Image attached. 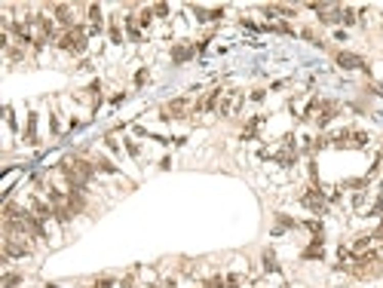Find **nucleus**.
I'll use <instances>...</instances> for the list:
<instances>
[{
    "label": "nucleus",
    "instance_id": "f257e3e1",
    "mask_svg": "<svg viewBox=\"0 0 383 288\" xmlns=\"http://www.w3.org/2000/svg\"><path fill=\"white\" fill-rule=\"evenodd\" d=\"M61 175L74 184V187H86V181L95 175V163H86L80 157H67L61 163Z\"/></svg>",
    "mask_w": 383,
    "mask_h": 288
},
{
    "label": "nucleus",
    "instance_id": "f03ea898",
    "mask_svg": "<svg viewBox=\"0 0 383 288\" xmlns=\"http://www.w3.org/2000/svg\"><path fill=\"white\" fill-rule=\"evenodd\" d=\"M347 270L356 273L359 279H371V276L380 273L383 267H380V258H377L374 252H368V255H353V261L347 264Z\"/></svg>",
    "mask_w": 383,
    "mask_h": 288
},
{
    "label": "nucleus",
    "instance_id": "7ed1b4c3",
    "mask_svg": "<svg viewBox=\"0 0 383 288\" xmlns=\"http://www.w3.org/2000/svg\"><path fill=\"white\" fill-rule=\"evenodd\" d=\"M58 46H61L64 52H74V55H80V52L86 49V28H80V25H74L71 31H64V34H61V40H58Z\"/></svg>",
    "mask_w": 383,
    "mask_h": 288
},
{
    "label": "nucleus",
    "instance_id": "20e7f679",
    "mask_svg": "<svg viewBox=\"0 0 383 288\" xmlns=\"http://www.w3.org/2000/svg\"><path fill=\"white\" fill-rule=\"evenodd\" d=\"M301 200H304V206H307V209H313L316 215H325V209H328V200H325V193H322V190H316V187H310V190H307Z\"/></svg>",
    "mask_w": 383,
    "mask_h": 288
},
{
    "label": "nucleus",
    "instance_id": "39448f33",
    "mask_svg": "<svg viewBox=\"0 0 383 288\" xmlns=\"http://www.w3.org/2000/svg\"><path fill=\"white\" fill-rule=\"evenodd\" d=\"M239 104H242V95H239V92H224L221 101H218V114H221V117H233V114L239 110Z\"/></svg>",
    "mask_w": 383,
    "mask_h": 288
},
{
    "label": "nucleus",
    "instance_id": "423d86ee",
    "mask_svg": "<svg viewBox=\"0 0 383 288\" xmlns=\"http://www.w3.org/2000/svg\"><path fill=\"white\" fill-rule=\"evenodd\" d=\"M163 114H166V120H172V117H184V114H187V101H184V98H175V101H169V104L163 107Z\"/></svg>",
    "mask_w": 383,
    "mask_h": 288
},
{
    "label": "nucleus",
    "instance_id": "0eeeda50",
    "mask_svg": "<svg viewBox=\"0 0 383 288\" xmlns=\"http://www.w3.org/2000/svg\"><path fill=\"white\" fill-rule=\"evenodd\" d=\"M55 21H58V25H64V28L71 31V21H74V18H71V6H64V3H61V6H55Z\"/></svg>",
    "mask_w": 383,
    "mask_h": 288
},
{
    "label": "nucleus",
    "instance_id": "6e6552de",
    "mask_svg": "<svg viewBox=\"0 0 383 288\" xmlns=\"http://www.w3.org/2000/svg\"><path fill=\"white\" fill-rule=\"evenodd\" d=\"M337 61H341L344 68H365V61H362L359 55H350V52H341V55H337Z\"/></svg>",
    "mask_w": 383,
    "mask_h": 288
},
{
    "label": "nucleus",
    "instance_id": "1a4fd4ad",
    "mask_svg": "<svg viewBox=\"0 0 383 288\" xmlns=\"http://www.w3.org/2000/svg\"><path fill=\"white\" fill-rule=\"evenodd\" d=\"M368 135L365 132H350V147H356V150H362V147H368Z\"/></svg>",
    "mask_w": 383,
    "mask_h": 288
},
{
    "label": "nucleus",
    "instance_id": "9d476101",
    "mask_svg": "<svg viewBox=\"0 0 383 288\" xmlns=\"http://www.w3.org/2000/svg\"><path fill=\"white\" fill-rule=\"evenodd\" d=\"M190 55H193V46H175V49H172V58H175V61H187Z\"/></svg>",
    "mask_w": 383,
    "mask_h": 288
},
{
    "label": "nucleus",
    "instance_id": "9b49d317",
    "mask_svg": "<svg viewBox=\"0 0 383 288\" xmlns=\"http://www.w3.org/2000/svg\"><path fill=\"white\" fill-rule=\"evenodd\" d=\"M126 28H129V37H132V40L141 37V34H138V25H135V15H126Z\"/></svg>",
    "mask_w": 383,
    "mask_h": 288
},
{
    "label": "nucleus",
    "instance_id": "f8f14e48",
    "mask_svg": "<svg viewBox=\"0 0 383 288\" xmlns=\"http://www.w3.org/2000/svg\"><path fill=\"white\" fill-rule=\"evenodd\" d=\"M264 267H267L270 273H273V270H279V267H276V258H273V252H264Z\"/></svg>",
    "mask_w": 383,
    "mask_h": 288
},
{
    "label": "nucleus",
    "instance_id": "ddd939ff",
    "mask_svg": "<svg viewBox=\"0 0 383 288\" xmlns=\"http://www.w3.org/2000/svg\"><path fill=\"white\" fill-rule=\"evenodd\" d=\"M316 255H322V239H316V242L307 249V258H316Z\"/></svg>",
    "mask_w": 383,
    "mask_h": 288
},
{
    "label": "nucleus",
    "instance_id": "4468645a",
    "mask_svg": "<svg viewBox=\"0 0 383 288\" xmlns=\"http://www.w3.org/2000/svg\"><path fill=\"white\" fill-rule=\"evenodd\" d=\"M206 288H227V279H221V276H212V279L206 282Z\"/></svg>",
    "mask_w": 383,
    "mask_h": 288
},
{
    "label": "nucleus",
    "instance_id": "2eb2a0df",
    "mask_svg": "<svg viewBox=\"0 0 383 288\" xmlns=\"http://www.w3.org/2000/svg\"><path fill=\"white\" fill-rule=\"evenodd\" d=\"M15 282H18V276H15V273H6V276H3V288H12Z\"/></svg>",
    "mask_w": 383,
    "mask_h": 288
},
{
    "label": "nucleus",
    "instance_id": "dca6fc26",
    "mask_svg": "<svg viewBox=\"0 0 383 288\" xmlns=\"http://www.w3.org/2000/svg\"><path fill=\"white\" fill-rule=\"evenodd\" d=\"M153 12H156V15H166V12H169V6H166V3H156V6H153Z\"/></svg>",
    "mask_w": 383,
    "mask_h": 288
},
{
    "label": "nucleus",
    "instance_id": "f3484780",
    "mask_svg": "<svg viewBox=\"0 0 383 288\" xmlns=\"http://www.w3.org/2000/svg\"><path fill=\"white\" fill-rule=\"evenodd\" d=\"M110 37H114V43H120V40H123V37H120V28H117V25L110 28Z\"/></svg>",
    "mask_w": 383,
    "mask_h": 288
},
{
    "label": "nucleus",
    "instance_id": "a211bd4d",
    "mask_svg": "<svg viewBox=\"0 0 383 288\" xmlns=\"http://www.w3.org/2000/svg\"><path fill=\"white\" fill-rule=\"evenodd\" d=\"M46 288H55V285H46Z\"/></svg>",
    "mask_w": 383,
    "mask_h": 288
},
{
    "label": "nucleus",
    "instance_id": "6ab92c4d",
    "mask_svg": "<svg viewBox=\"0 0 383 288\" xmlns=\"http://www.w3.org/2000/svg\"><path fill=\"white\" fill-rule=\"evenodd\" d=\"M380 89H383V86H380Z\"/></svg>",
    "mask_w": 383,
    "mask_h": 288
}]
</instances>
